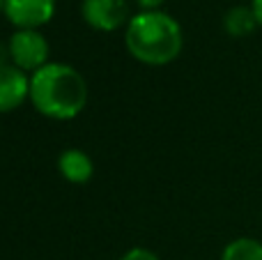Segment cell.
Instances as JSON below:
<instances>
[{"mask_svg": "<svg viewBox=\"0 0 262 260\" xmlns=\"http://www.w3.org/2000/svg\"><path fill=\"white\" fill-rule=\"evenodd\" d=\"M53 14L55 0H5V16L18 30H39Z\"/></svg>", "mask_w": 262, "mask_h": 260, "instance_id": "5", "label": "cell"}, {"mask_svg": "<svg viewBox=\"0 0 262 260\" xmlns=\"http://www.w3.org/2000/svg\"><path fill=\"white\" fill-rule=\"evenodd\" d=\"M120 260H161L154 251L149 249H143V247H136V249H129Z\"/></svg>", "mask_w": 262, "mask_h": 260, "instance_id": "10", "label": "cell"}, {"mask_svg": "<svg viewBox=\"0 0 262 260\" xmlns=\"http://www.w3.org/2000/svg\"><path fill=\"white\" fill-rule=\"evenodd\" d=\"M32 109L51 120H74L88 106V81L67 62H49L30 76Z\"/></svg>", "mask_w": 262, "mask_h": 260, "instance_id": "1", "label": "cell"}, {"mask_svg": "<svg viewBox=\"0 0 262 260\" xmlns=\"http://www.w3.org/2000/svg\"><path fill=\"white\" fill-rule=\"evenodd\" d=\"M221 260H262V242L255 237H235L223 247Z\"/></svg>", "mask_w": 262, "mask_h": 260, "instance_id": "9", "label": "cell"}, {"mask_svg": "<svg viewBox=\"0 0 262 260\" xmlns=\"http://www.w3.org/2000/svg\"><path fill=\"white\" fill-rule=\"evenodd\" d=\"M58 170L67 182L85 184L92 180L95 164H92V157L88 155V152L76 150V147H67V150L58 157Z\"/></svg>", "mask_w": 262, "mask_h": 260, "instance_id": "7", "label": "cell"}, {"mask_svg": "<svg viewBox=\"0 0 262 260\" xmlns=\"http://www.w3.org/2000/svg\"><path fill=\"white\" fill-rule=\"evenodd\" d=\"M258 18H255L251 5H237V7H230L223 16V30L228 32L235 39H242V37H249L258 30Z\"/></svg>", "mask_w": 262, "mask_h": 260, "instance_id": "8", "label": "cell"}, {"mask_svg": "<svg viewBox=\"0 0 262 260\" xmlns=\"http://www.w3.org/2000/svg\"><path fill=\"white\" fill-rule=\"evenodd\" d=\"M28 99H30V76L12 62H0V113L16 111Z\"/></svg>", "mask_w": 262, "mask_h": 260, "instance_id": "6", "label": "cell"}, {"mask_svg": "<svg viewBox=\"0 0 262 260\" xmlns=\"http://www.w3.org/2000/svg\"><path fill=\"white\" fill-rule=\"evenodd\" d=\"M9 62L32 76L51 62V44L39 30H16L7 41Z\"/></svg>", "mask_w": 262, "mask_h": 260, "instance_id": "3", "label": "cell"}, {"mask_svg": "<svg viewBox=\"0 0 262 260\" xmlns=\"http://www.w3.org/2000/svg\"><path fill=\"white\" fill-rule=\"evenodd\" d=\"M251 9H253L255 18H258V26L262 28V0H251Z\"/></svg>", "mask_w": 262, "mask_h": 260, "instance_id": "12", "label": "cell"}, {"mask_svg": "<svg viewBox=\"0 0 262 260\" xmlns=\"http://www.w3.org/2000/svg\"><path fill=\"white\" fill-rule=\"evenodd\" d=\"M124 44L134 60L149 67H163L180 58L184 32L177 18L161 9L138 12L124 28Z\"/></svg>", "mask_w": 262, "mask_h": 260, "instance_id": "2", "label": "cell"}, {"mask_svg": "<svg viewBox=\"0 0 262 260\" xmlns=\"http://www.w3.org/2000/svg\"><path fill=\"white\" fill-rule=\"evenodd\" d=\"M0 14H5V0H0Z\"/></svg>", "mask_w": 262, "mask_h": 260, "instance_id": "13", "label": "cell"}, {"mask_svg": "<svg viewBox=\"0 0 262 260\" xmlns=\"http://www.w3.org/2000/svg\"><path fill=\"white\" fill-rule=\"evenodd\" d=\"M138 3V7L143 9V12H154V9H159L166 0H136Z\"/></svg>", "mask_w": 262, "mask_h": 260, "instance_id": "11", "label": "cell"}, {"mask_svg": "<svg viewBox=\"0 0 262 260\" xmlns=\"http://www.w3.org/2000/svg\"><path fill=\"white\" fill-rule=\"evenodd\" d=\"M81 16L99 32H115L131 21L127 0H83Z\"/></svg>", "mask_w": 262, "mask_h": 260, "instance_id": "4", "label": "cell"}]
</instances>
